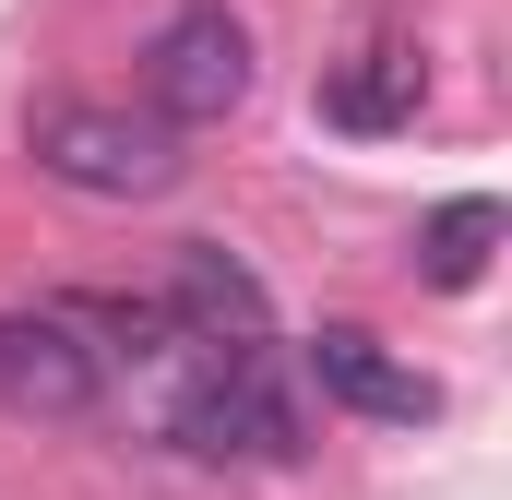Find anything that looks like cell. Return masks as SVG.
Returning a JSON list of instances; mask_svg holds the SVG:
<instances>
[{
	"mask_svg": "<svg viewBox=\"0 0 512 500\" xmlns=\"http://www.w3.org/2000/svg\"><path fill=\"white\" fill-rule=\"evenodd\" d=\"M24 155H36V179H60V191H84V203H155V191H179V131L120 108V96H48L36 131H24Z\"/></svg>",
	"mask_w": 512,
	"mask_h": 500,
	"instance_id": "6da1fadb",
	"label": "cell"
},
{
	"mask_svg": "<svg viewBox=\"0 0 512 500\" xmlns=\"http://www.w3.org/2000/svg\"><path fill=\"white\" fill-rule=\"evenodd\" d=\"M239 96H251V24L227 0H179L155 24V48H143V120L203 131V120H227Z\"/></svg>",
	"mask_w": 512,
	"mask_h": 500,
	"instance_id": "7a4b0ae2",
	"label": "cell"
},
{
	"mask_svg": "<svg viewBox=\"0 0 512 500\" xmlns=\"http://www.w3.org/2000/svg\"><path fill=\"white\" fill-rule=\"evenodd\" d=\"M167 441L179 453H203V465H298V405L274 393L262 358H203V381L167 405Z\"/></svg>",
	"mask_w": 512,
	"mask_h": 500,
	"instance_id": "3957f363",
	"label": "cell"
},
{
	"mask_svg": "<svg viewBox=\"0 0 512 500\" xmlns=\"http://www.w3.org/2000/svg\"><path fill=\"white\" fill-rule=\"evenodd\" d=\"M108 393L96 370V346L36 298V310H0V417H36V429H60V417H84Z\"/></svg>",
	"mask_w": 512,
	"mask_h": 500,
	"instance_id": "277c9868",
	"label": "cell"
},
{
	"mask_svg": "<svg viewBox=\"0 0 512 500\" xmlns=\"http://www.w3.org/2000/svg\"><path fill=\"white\" fill-rule=\"evenodd\" d=\"M155 310H167V334H191V346H215V358H262V334H274V298H262V274L227 239H179Z\"/></svg>",
	"mask_w": 512,
	"mask_h": 500,
	"instance_id": "5b68a950",
	"label": "cell"
},
{
	"mask_svg": "<svg viewBox=\"0 0 512 500\" xmlns=\"http://www.w3.org/2000/svg\"><path fill=\"white\" fill-rule=\"evenodd\" d=\"M310 370H322V393H334L346 417H382V429H417V417H441V381H429V370H405L382 334H358V322L310 334Z\"/></svg>",
	"mask_w": 512,
	"mask_h": 500,
	"instance_id": "8992f818",
	"label": "cell"
},
{
	"mask_svg": "<svg viewBox=\"0 0 512 500\" xmlns=\"http://www.w3.org/2000/svg\"><path fill=\"white\" fill-rule=\"evenodd\" d=\"M417 96H429V60H417L405 36H382V48H358V60L322 84V120L334 131H405Z\"/></svg>",
	"mask_w": 512,
	"mask_h": 500,
	"instance_id": "52a82bcc",
	"label": "cell"
},
{
	"mask_svg": "<svg viewBox=\"0 0 512 500\" xmlns=\"http://www.w3.org/2000/svg\"><path fill=\"white\" fill-rule=\"evenodd\" d=\"M501 227H512V215L489 203V191H453V203H441V215L417 227V274H429L441 298H465V286L489 274V250H501Z\"/></svg>",
	"mask_w": 512,
	"mask_h": 500,
	"instance_id": "ba28073f",
	"label": "cell"
},
{
	"mask_svg": "<svg viewBox=\"0 0 512 500\" xmlns=\"http://www.w3.org/2000/svg\"><path fill=\"white\" fill-rule=\"evenodd\" d=\"M48 310L96 346V370H108V358H167V310H155V298H48Z\"/></svg>",
	"mask_w": 512,
	"mask_h": 500,
	"instance_id": "9c48e42d",
	"label": "cell"
}]
</instances>
